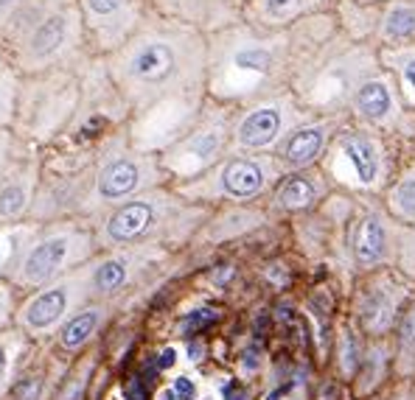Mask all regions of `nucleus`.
<instances>
[{
    "mask_svg": "<svg viewBox=\"0 0 415 400\" xmlns=\"http://www.w3.org/2000/svg\"><path fill=\"white\" fill-rule=\"evenodd\" d=\"M356 260L362 266L376 263L385 255V227L379 224V218H365L362 227L356 233Z\"/></svg>",
    "mask_w": 415,
    "mask_h": 400,
    "instance_id": "23",
    "label": "nucleus"
},
{
    "mask_svg": "<svg viewBox=\"0 0 415 400\" xmlns=\"http://www.w3.org/2000/svg\"><path fill=\"white\" fill-rule=\"evenodd\" d=\"M76 364H68L57 392L51 400H85L88 394V386H90V375H93V367H96V355L90 352V347L85 352L76 355Z\"/></svg>",
    "mask_w": 415,
    "mask_h": 400,
    "instance_id": "20",
    "label": "nucleus"
},
{
    "mask_svg": "<svg viewBox=\"0 0 415 400\" xmlns=\"http://www.w3.org/2000/svg\"><path fill=\"white\" fill-rule=\"evenodd\" d=\"M343 364H345V370H354V367H356V359H354V336H351V333H345V339H343Z\"/></svg>",
    "mask_w": 415,
    "mask_h": 400,
    "instance_id": "35",
    "label": "nucleus"
},
{
    "mask_svg": "<svg viewBox=\"0 0 415 400\" xmlns=\"http://www.w3.org/2000/svg\"><path fill=\"white\" fill-rule=\"evenodd\" d=\"M194 400H219V397H214V394H205V397H194Z\"/></svg>",
    "mask_w": 415,
    "mask_h": 400,
    "instance_id": "40",
    "label": "nucleus"
},
{
    "mask_svg": "<svg viewBox=\"0 0 415 400\" xmlns=\"http://www.w3.org/2000/svg\"><path fill=\"white\" fill-rule=\"evenodd\" d=\"M110 317H112V305L90 299V302L81 305L79 310H73V314L59 325V330L51 336L48 344L57 352H62L65 359H73V355L85 352L99 339V333L104 330V325L110 322Z\"/></svg>",
    "mask_w": 415,
    "mask_h": 400,
    "instance_id": "13",
    "label": "nucleus"
},
{
    "mask_svg": "<svg viewBox=\"0 0 415 400\" xmlns=\"http://www.w3.org/2000/svg\"><path fill=\"white\" fill-rule=\"evenodd\" d=\"M154 400H177V394L172 392V386L165 383V386H160L157 392H154Z\"/></svg>",
    "mask_w": 415,
    "mask_h": 400,
    "instance_id": "38",
    "label": "nucleus"
},
{
    "mask_svg": "<svg viewBox=\"0 0 415 400\" xmlns=\"http://www.w3.org/2000/svg\"><path fill=\"white\" fill-rule=\"evenodd\" d=\"M17 302H20V291L9 280H0V330L14 322Z\"/></svg>",
    "mask_w": 415,
    "mask_h": 400,
    "instance_id": "30",
    "label": "nucleus"
},
{
    "mask_svg": "<svg viewBox=\"0 0 415 400\" xmlns=\"http://www.w3.org/2000/svg\"><path fill=\"white\" fill-rule=\"evenodd\" d=\"M404 73H407V81H409V87H412V90H415V59H409V62H407Z\"/></svg>",
    "mask_w": 415,
    "mask_h": 400,
    "instance_id": "39",
    "label": "nucleus"
},
{
    "mask_svg": "<svg viewBox=\"0 0 415 400\" xmlns=\"http://www.w3.org/2000/svg\"><path fill=\"white\" fill-rule=\"evenodd\" d=\"M165 182L169 180H165V173L160 168L157 154L138 151L127 138V129H118L99 146L81 218L93 221L104 210L127 202L143 191L160 188Z\"/></svg>",
    "mask_w": 415,
    "mask_h": 400,
    "instance_id": "5",
    "label": "nucleus"
},
{
    "mask_svg": "<svg viewBox=\"0 0 415 400\" xmlns=\"http://www.w3.org/2000/svg\"><path fill=\"white\" fill-rule=\"evenodd\" d=\"M85 302H90L88 263L68 272L65 277H59L54 283H45L34 291L20 294L12 325L20 328L31 341L43 344V341H51V336L59 330V325Z\"/></svg>",
    "mask_w": 415,
    "mask_h": 400,
    "instance_id": "7",
    "label": "nucleus"
},
{
    "mask_svg": "<svg viewBox=\"0 0 415 400\" xmlns=\"http://www.w3.org/2000/svg\"><path fill=\"white\" fill-rule=\"evenodd\" d=\"M286 131V109L281 104H259L253 109H247L236 129H233V140L244 151H261L275 146Z\"/></svg>",
    "mask_w": 415,
    "mask_h": 400,
    "instance_id": "15",
    "label": "nucleus"
},
{
    "mask_svg": "<svg viewBox=\"0 0 415 400\" xmlns=\"http://www.w3.org/2000/svg\"><path fill=\"white\" fill-rule=\"evenodd\" d=\"M343 154L348 157V162L356 171V180L370 185L379 173V160H376V149L370 146V140H365L362 135H343Z\"/></svg>",
    "mask_w": 415,
    "mask_h": 400,
    "instance_id": "21",
    "label": "nucleus"
},
{
    "mask_svg": "<svg viewBox=\"0 0 415 400\" xmlns=\"http://www.w3.org/2000/svg\"><path fill=\"white\" fill-rule=\"evenodd\" d=\"M37 347V341H31L20 328L9 325L0 330V400H6L17 372L23 370V364L28 361L31 350Z\"/></svg>",
    "mask_w": 415,
    "mask_h": 400,
    "instance_id": "17",
    "label": "nucleus"
},
{
    "mask_svg": "<svg viewBox=\"0 0 415 400\" xmlns=\"http://www.w3.org/2000/svg\"><path fill=\"white\" fill-rule=\"evenodd\" d=\"M401 344H404L407 352L415 347V310H412V314L404 319V325H401Z\"/></svg>",
    "mask_w": 415,
    "mask_h": 400,
    "instance_id": "34",
    "label": "nucleus"
},
{
    "mask_svg": "<svg viewBox=\"0 0 415 400\" xmlns=\"http://www.w3.org/2000/svg\"><path fill=\"white\" fill-rule=\"evenodd\" d=\"M227 67L244 76L267 78L278 67V54L272 45H264V42H236L227 51Z\"/></svg>",
    "mask_w": 415,
    "mask_h": 400,
    "instance_id": "19",
    "label": "nucleus"
},
{
    "mask_svg": "<svg viewBox=\"0 0 415 400\" xmlns=\"http://www.w3.org/2000/svg\"><path fill=\"white\" fill-rule=\"evenodd\" d=\"M199 210L172 188H152L127 202H121L93 218L99 252L130 249V246H160L169 249L183 241L196 224Z\"/></svg>",
    "mask_w": 415,
    "mask_h": 400,
    "instance_id": "2",
    "label": "nucleus"
},
{
    "mask_svg": "<svg viewBox=\"0 0 415 400\" xmlns=\"http://www.w3.org/2000/svg\"><path fill=\"white\" fill-rule=\"evenodd\" d=\"M68 0H0V54H6L43 20Z\"/></svg>",
    "mask_w": 415,
    "mask_h": 400,
    "instance_id": "16",
    "label": "nucleus"
},
{
    "mask_svg": "<svg viewBox=\"0 0 415 400\" xmlns=\"http://www.w3.org/2000/svg\"><path fill=\"white\" fill-rule=\"evenodd\" d=\"M205 182L211 191H216L227 199L244 202V199L259 196L267 188L270 176L259 157H230L214 171L211 180H205Z\"/></svg>",
    "mask_w": 415,
    "mask_h": 400,
    "instance_id": "14",
    "label": "nucleus"
},
{
    "mask_svg": "<svg viewBox=\"0 0 415 400\" xmlns=\"http://www.w3.org/2000/svg\"><path fill=\"white\" fill-rule=\"evenodd\" d=\"M225 143H227V129L222 123L216 120L191 123L169 149H163L157 154L165 180L188 182L199 171L214 168L225 151Z\"/></svg>",
    "mask_w": 415,
    "mask_h": 400,
    "instance_id": "10",
    "label": "nucleus"
},
{
    "mask_svg": "<svg viewBox=\"0 0 415 400\" xmlns=\"http://www.w3.org/2000/svg\"><path fill=\"white\" fill-rule=\"evenodd\" d=\"M165 257H169V249H160V246H130V249L99 252L93 260H88L90 299L115 308L121 299L146 288L149 277L165 263Z\"/></svg>",
    "mask_w": 415,
    "mask_h": 400,
    "instance_id": "8",
    "label": "nucleus"
},
{
    "mask_svg": "<svg viewBox=\"0 0 415 400\" xmlns=\"http://www.w3.org/2000/svg\"><path fill=\"white\" fill-rule=\"evenodd\" d=\"M17 107V73L6 65L0 67V129H12Z\"/></svg>",
    "mask_w": 415,
    "mask_h": 400,
    "instance_id": "27",
    "label": "nucleus"
},
{
    "mask_svg": "<svg viewBox=\"0 0 415 400\" xmlns=\"http://www.w3.org/2000/svg\"><path fill=\"white\" fill-rule=\"evenodd\" d=\"M216 319V314L214 310H194L191 317H185V322H183V330L185 333H199L208 322H214Z\"/></svg>",
    "mask_w": 415,
    "mask_h": 400,
    "instance_id": "33",
    "label": "nucleus"
},
{
    "mask_svg": "<svg viewBox=\"0 0 415 400\" xmlns=\"http://www.w3.org/2000/svg\"><path fill=\"white\" fill-rule=\"evenodd\" d=\"M31 151H37V146L23 143L12 129H0V176L9 173L20 160H26Z\"/></svg>",
    "mask_w": 415,
    "mask_h": 400,
    "instance_id": "26",
    "label": "nucleus"
},
{
    "mask_svg": "<svg viewBox=\"0 0 415 400\" xmlns=\"http://www.w3.org/2000/svg\"><path fill=\"white\" fill-rule=\"evenodd\" d=\"M90 48L81 28L76 0L57 6L39 20L17 45L6 54V65L17 76H34L57 67H76L90 59Z\"/></svg>",
    "mask_w": 415,
    "mask_h": 400,
    "instance_id": "6",
    "label": "nucleus"
},
{
    "mask_svg": "<svg viewBox=\"0 0 415 400\" xmlns=\"http://www.w3.org/2000/svg\"><path fill=\"white\" fill-rule=\"evenodd\" d=\"M314 199H317V185L303 173H295V176H289V180H283L275 193V202L286 210H303Z\"/></svg>",
    "mask_w": 415,
    "mask_h": 400,
    "instance_id": "22",
    "label": "nucleus"
},
{
    "mask_svg": "<svg viewBox=\"0 0 415 400\" xmlns=\"http://www.w3.org/2000/svg\"><path fill=\"white\" fill-rule=\"evenodd\" d=\"M325 146V126L320 123H306L292 129L289 135H283L281 140V160L292 168H306L309 162H314L320 157Z\"/></svg>",
    "mask_w": 415,
    "mask_h": 400,
    "instance_id": "18",
    "label": "nucleus"
},
{
    "mask_svg": "<svg viewBox=\"0 0 415 400\" xmlns=\"http://www.w3.org/2000/svg\"><path fill=\"white\" fill-rule=\"evenodd\" d=\"M415 31V12L409 9H393L387 23H385V34L393 36V39H401V36H409Z\"/></svg>",
    "mask_w": 415,
    "mask_h": 400,
    "instance_id": "29",
    "label": "nucleus"
},
{
    "mask_svg": "<svg viewBox=\"0 0 415 400\" xmlns=\"http://www.w3.org/2000/svg\"><path fill=\"white\" fill-rule=\"evenodd\" d=\"M93 56L112 54L149 14V0H76Z\"/></svg>",
    "mask_w": 415,
    "mask_h": 400,
    "instance_id": "9",
    "label": "nucleus"
},
{
    "mask_svg": "<svg viewBox=\"0 0 415 400\" xmlns=\"http://www.w3.org/2000/svg\"><path fill=\"white\" fill-rule=\"evenodd\" d=\"M256 3V14L261 23L267 25H281L286 20L298 17L312 0H253Z\"/></svg>",
    "mask_w": 415,
    "mask_h": 400,
    "instance_id": "25",
    "label": "nucleus"
},
{
    "mask_svg": "<svg viewBox=\"0 0 415 400\" xmlns=\"http://www.w3.org/2000/svg\"><path fill=\"white\" fill-rule=\"evenodd\" d=\"M39 168H43V154L37 149L26 160H20L9 173L0 176V230L28 221V210L34 204L39 182Z\"/></svg>",
    "mask_w": 415,
    "mask_h": 400,
    "instance_id": "12",
    "label": "nucleus"
},
{
    "mask_svg": "<svg viewBox=\"0 0 415 400\" xmlns=\"http://www.w3.org/2000/svg\"><path fill=\"white\" fill-rule=\"evenodd\" d=\"M356 109L370 118V120H379L390 112L393 101H390V93H387V87L382 81H365L359 90H356Z\"/></svg>",
    "mask_w": 415,
    "mask_h": 400,
    "instance_id": "24",
    "label": "nucleus"
},
{
    "mask_svg": "<svg viewBox=\"0 0 415 400\" xmlns=\"http://www.w3.org/2000/svg\"><path fill=\"white\" fill-rule=\"evenodd\" d=\"M85 65L17 76V107L12 131L23 143L48 149L62 140L79 107L81 67Z\"/></svg>",
    "mask_w": 415,
    "mask_h": 400,
    "instance_id": "4",
    "label": "nucleus"
},
{
    "mask_svg": "<svg viewBox=\"0 0 415 400\" xmlns=\"http://www.w3.org/2000/svg\"><path fill=\"white\" fill-rule=\"evenodd\" d=\"M101 62L127 107L123 129L138 151L160 154L194 123L208 67L199 28L149 9L143 23Z\"/></svg>",
    "mask_w": 415,
    "mask_h": 400,
    "instance_id": "1",
    "label": "nucleus"
},
{
    "mask_svg": "<svg viewBox=\"0 0 415 400\" xmlns=\"http://www.w3.org/2000/svg\"><path fill=\"white\" fill-rule=\"evenodd\" d=\"M99 255L93 224L85 218H59L48 224H31L20 238L17 255L6 280L20 291H34L65 277Z\"/></svg>",
    "mask_w": 415,
    "mask_h": 400,
    "instance_id": "3",
    "label": "nucleus"
},
{
    "mask_svg": "<svg viewBox=\"0 0 415 400\" xmlns=\"http://www.w3.org/2000/svg\"><path fill=\"white\" fill-rule=\"evenodd\" d=\"M169 386L177 394V400H194L196 397V381L191 375H174Z\"/></svg>",
    "mask_w": 415,
    "mask_h": 400,
    "instance_id": "32",
    "label": "nucleus"
},
{
    "mask_svg": "<svg viewBox=\"0 0 415 400\" xmlns=\"http://www.w3.org/2000/svg\"><path fill=\"white\" fill-rule=\"evenodd\" d=\"M70 359H65L62 352H57L48 341L37 344L28 355V361L17 372L6 400H51Z\"/></svg>",
    "mask_w": 415,
    "mask_h": 400,
    "instance_id": "11",
    "label": "nucleus"
},
{
    "mask_svg": "<svg viewBox=\"0 0 415 400\" xmlns=\"http://www.w3.org/2000/svg\"><path fill=\"white\" fill-rule=\"evenodd\" d=\"M396 202H398V207H401L404 213L415 215V176H412V180H404V182L398 185Z\"/></svg>",
    "mask_w": 415,
    "mask_h": 400,
    "instance_id": "31",
    "label": "nucleus"
},
{
    "mask_svg": "<svg viewBox=\"0 0 415 400\" xmlns=\"http://www.w3.org/2000/svg\"><path fill=\"white\" fill-rule=\"evenodd\" d=\"M28 227V221H23V224L17 227H3L0 230V280H6L9 269H12V260L17 255V246H20V238Z\"/></svg>",
    "mask_w": 415,
    "mask_h": 400,
    "instance_id": "28",
    "label": "nucleus"
},
{
    "mask_svg": "<svg viewBox=\"0 0 415 400\" xmlns=\"http://www.w3.org/2000/svg\"><path fill=\"white\" fill-rule=\"evenodd\" d=\"M174 364H177V347H165V350L160 352L157 372H160V370H169V367H174Z\"/></svg>",
    "mask_w": 415,
    "mask_h": 400,
    "instance_id": "36",
    "label": "nucleus"
},
{
    "mask_svg": "<svg viewBox=\"0 0 415 400\" xmlns=\"http://www.w3.org/2000/svg\"><path fill=\"white\" fill-rule=\"evenodd\" d=\"M127 400H143V383H141V378H132V383L127 386Z\"/></svg>",
    "mask_w": 415,
    "mask_h": 400,
    "instance_id": "37",
    "label": "nucleus"
}]
</instances>
